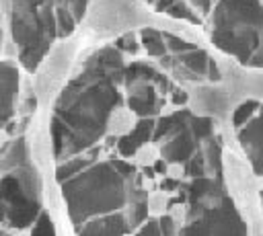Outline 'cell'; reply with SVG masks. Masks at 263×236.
<instances>
[{
  "label": "cell",
  "instance_id": "obj_1",
  "mask_svg": "<svg viewBox=\"0 0 263 236\" xmlns=\"http://www.w3.org/2000/svg\"><path fill=\"white\" fill-rule=\"evenodd\" d=\"M125 64L111 43L80 51L72 76L47 111L55 162L103 142L109 113L123 105Z\"/></svg>",
  "mask_w": 263,
  "mask_h": 236
},
{
  "label": "cell",
  "instance_id": "obj_2",
  "mask_svg": "<svg viewBox=\"0 0 263 236\" xmlns=\"http://www.w3.org/2000/svg\"><path fill=\"white\" fill-rule=\"evenodd\" d=\"M205 33L212 51L263 68V8L255 0H214Z\"/></svg>",
  "mask_w": 263,
  "mask_h": 236
},
{
  "label": "cell",
  "instance_id": "obj_3",
  "mask_svg": "<svg viewBox=\"0 0 263 236\" xmlns=\"http://www.w3.org/2000/svg\"><path fill=\"white\" fill-rule=\"evenodd\" d=\"M109 156L92 162L80 174L60 185L72 230L92 218L125 209L127 179L119 174Z\"/></svg>",
  "mask_w": 263,
  "mask_h": 236
},
{
  "label": "cell",
  "instance_id": "obj_4",
  "mask_svg": "<svg viewBox=\"0 0 263 236\" xmlns=\"http://www.w3.org/2000/svg\"><path fill=\"white\" fill-rule=\"evenodd\" d=\"M4 27L18 51V66L33 74L60 39L55 0H0Z\"/></svg>",
  "mask_w": 263,
  "mask_h": 236
},
{
  "label": "cell",
  "instance_id": "obj_5",
  "mask_svg": "<svg viewBox=\"0 0 263 236\" xmlns=\"http://www.w3.org/2000/svg\"><path fill=\"white\" fill-rule=\"evenodd\" d=\"M220 179L226 195L247 224L263 220V176L255 172L253 164L240 150L224 148Z\"/></svg>",
  "mask_w": 263,
  "mask_h": 236
},
{
  "label": "cell",
  "instance_id": "obj_6",
  "mask_svg": "<svg viewBox=\"0 0 263 236\" xmlns=\"http://www.w3.org/2000/svg\"><path fill=\"white\" fill-rule=\"evenodd\" d=\"M80 49H82V41H80V35L76 33L72 37L58 39L55 45L49 49V53L41 60V64L33 72L39 111H45V113L49 111L55 96L66 86L68 78L72 76Z\"/></svg>",
  "mask_w": 263,
  "mask_h": 236
},
{
  "label": "cell",
  "instance_id": "obj_7",
  "mask_svg": "<svg viewBox=\"0 0 263 236\" xmlns=\"http://www.w3.org/2000/svg\"><path fill=\"white\" fill-rule=\"evenodd\" d=\"M160 70L179 86L189 88L201 82H222L216 55L208 47H191L181 53H166L156 60Z\"/></svg>",
  "mask_w": 263,
  "mask_h": 236
},
{
  "label": "cell",
  "instance_id": "obj_8",
  "mask_svg": "<svg viewBox=\"0 0 263 236\" xmlns=\"http://www.w3.org/2000/svg\"><path fill=\"white\" fill-rule=\"evenodd\" d=\"M179 236H249V224L228 197L208 209L187 207V224Z\"/></svg>",
  "mask_w": 263,
  "mask_h": 236
},
{
  "label": "cell",
  "instance_id": "obj_9",
  "mask_svg": "<svg viewBox=\"0 0 263 236\" xmlns=\"http://www.w3.org/2000/svg\"><path fill=\"white\" fill-rule=\"evenodd\" d=\"M189 101H187V109L195 115V117H203L214 121L216 125L220 123H228L234 109L242 103L240 99H236L230 88L224 82H201V84H193L187 88Z\"/></svg>",
  "mask_w": 263,
  "mask_h": 236
},
{
  "label": "cell",
  "instance_id": "obj_10",
  "mask_svg": "<svg viewBox=\"0 0 263 236\" xmlns=\"http://www.w3.org/2000/svg\"><path fill=\"white\" fill-rule=\"evenodd\" d=\"M0 205L4 207V226L10 230L33 226L43 211V203L31 199L10 172L0 179Z\"/></svg>",
  "mask_w": 263,
  "mask_h": 236
},
{
  "label": "cell",
  "instance_id": "obj_11",
  "mask_svg": "<svg viewBox=\"0 0 263 236\" xmlns=\"http://www.w3.org/2000/svg\"><path fill=\"white\" fill-rule=\"evenodd\" d=\"M121 88L123 103L140 119H156L166 105V96L152 82H123Z\"/></svg>",
  "mask_w": 263,
  "mask_h": 236
},
{
  "label": "cell",
  "instance_id": "obj_12",
  "mask_svg": "<svg viewBox=\"0 0 263 236\" xmlns=\"http://www.w3.org/2000/svg\"><path fill=\"white\" fill-rule=\"evenodd\" d=\"M21 74L23 70L16 62L0 57V127H4L16 117Z\"/></svg>",
  "mask_w": 263,
  "mask_h": 236
},
{
  "label": "cell",
  "instance_id": "obj_13",
  "mask_svg": "<svg viewBox=\"0 0 263 236\" xmlns=\"http://www.w3.org/2000/svg\"><path fill=\"white\" fill-rule=\"evenodd\" d=\"M74 236H132V230L123 211H115L80 224L74 228Z\"/></svg>",
  "mask_w": 263,
  "mask_h": 236
},
{
  "label": "cell",
  "instance_id": "obj_14",
  "mask_svg": "<svg viewBox=\"0 0 263 236\" xmlns=\"http://www.w3.org/2000/svg\"><path fill=\"white\" fill-rule=\"evenodd\" d=\"M90 0H55V18L60 39L72 37L78 33Z\"/></svg>",
  "mask_w": 263,
  "mask_h": 236
},
{
  "label": "cell",
  "instance_id": "obj_15",
  "mask_svg": "<svg viewBox=\"0 0 263 236\" xmlns=\"http://www.w3.org/2000/svg\"><path fill=\"white\" fill-rule=\"evenodd\" d=\"M154 127H156V119H140L138 125L134 127V131H132L129 135L117 140L113 154L129 160V158L134 156V152H136L142 144L154 140Z\"/></svg>",
  "mask_w": 263,
  "mask_h": 236
},
{
  "label": "cell",
  "instance_id": "obj_16",
  "mask_svg": "<svg viewBox=\"0 0 263 236\" xmlns=\"http://www.w3.org/2000/svg\"><path fill=\"white\" fill-rule=\"evenodd\" d=\"M31 162V154H29V144H27V135H18L12 137L6 146L0 148V176L8 174L12 170H16L18 166Z\"/></svg>",
  "mask_w": 263,
  "mask_h": 236
},
{
  "label": "cell",
  "instance_id": "obj_17",
  "mask_svg": "<svg viewBox=\"0 0 263 236\" xmlns=\"http://www.w3.org/2000/svg\"><path fill=\"white\" fill-rule=\"evenodd\" d=\"M138 121H140V117L123 103V105L115 107L109 113V117H107V135H111L115 140H121V137H125L134 131Z\"/></svg>",
  "mask_w": 263,
  "mask_h": 236
},
{
  "label": "cell",
  "instance_id": "obj_18",
  "mask_svg": "<svg viewBox=\"0 0 263 236\" xmlns=\"http://www.w3.org/2000/svg\"><path fill=\"white\" fill-rule=\"evenodd\" d=\"M138 37H140V45H142V55L144 57L156 62V60H160V57H164L168 53L162 31L152 29V27H144V29L138 31Z\"/></svg>",
  "mask_w": 263,
  "mask_h": 236
},
{
  "label": "cell",
  "instance_id": "obj_19",
  "mask_svg": "<svg viewBox=\"0 0 263 236\" xmlns=\"http://www.w3.org/2000/svg\"><path fill=\"white\" fill-rule=\"evenodd\" d=\"M158 158H162V152H160V146L152 140V142L142 144V146L134 152V156H132L129 160H132V164H134L138 170H142V168H150V166H154Z\"/></svg>",
  "mask_w": 263,
  "mask_h": 236
},
{
  "label": "cell",
  "instance_id": "obj_20",
  "mask_svg": "<svg viewBox=\"0 0 263 236\" xmlns=\"http://www.w3.org/2000/svg\"><path fill=\"white\" fill-rule=\"evenodd\" d=\"M111 45H113L125 60H138V57H144V55H142V45H140L138 31H134V33H125V35L113 39Z\"/></svg>",
  "mask_w": 263,
  "mask_h": 236
},
{
  "label": "cell",
  "instance_id": "obj_21",
  "mask_svg": "<svg viewBox=\"0 0 263 236\" xmlns=\"http://www.w3.org/2000/svg\"><path fill=\"white\" fill-rule=\"evenodd\" d=\"M171 205H173V197H171L168 193L160 191V189H156V191L148 193V197H146V209H148V218L158 220V218L166 215Z\"/></svg>",
  "mask_w": 263,
  "mask_h": 236
},
{
  "label": "cell",
  "instance_id": "obj_22",
  "mask_svg": "<svg viewBox=\"0 0 263 236\" xmlns=\"http://www.w3.org/2000/svg\"><path fill=\"white\" fill-rule=\"evenodd\" d=\"M33 236H58V228L49 211H41L39 218L33 222Z\"/></svg>",
  "mask_w": 263,
  "mask_h": 236
},
{
  "label": "cell",
  "instance_id": "obj_23",
  "mask_svg": "<svg viewBox=\"0 0 263 236\" xmlns=\"http://www.w3.org/2000/svg\"><path fill=\"white\" fill-rule=\"evenodd\" d=\"M187 101H189L187 88H183V86H179V84H175L173 90H171L168 96H166V103L173 105L175 109H187Z\"/></svg>",
  "mask_w": 263,
  "mask_h": 236
},
{
  "label": "cell",
  "instance_id": "obj_24",
  "mask_svg": "<svg viewBox=\"0 0 263 236\" xmlns=\"http://www.w3.org/2000/svg\"><path fill=\"white\" fill-rule=\"evenodd\" d=\"M132 236H160V228H158V220L148 218L140 228H136L132 232Z\"/></svg>",
  "mask_w": 263,
  "mask_h": 236
},
{
  "label": "cell",
  "instance_id": "obj_25",
  "mask_svg": "<svg viewBox=\"0 0 263 236\" xmlns=\"http://www.w3.org/2000/svg\"><path fill=\"white\" fill-rule=\"evenodd\" d=\"M164 176L177 179V181H187V166L183 162H166V172Z\"/></svg>",
  "mask_w": 263,
  "mask_h": 236
},
{
  "label": "cell",
  "instance_id": "obj_26",
  "mask_svg": "<svg viewBox=\"0 0 263 236\" xmlns=\"http://www.w3.org/2000/svg\"><path fill=\"white\" fill-rule=\"evenodd\" d=\"M158 228H160V236H179L181 234V226H177L168 215L158 218Z\"/></svg>",
  "mask_w": 263,
  "mask_h": 236
},
{
  "label": "cell",
  "instance_id": "obj_27",
  "mask_svg": "<svg viewBox=\"0 0 263 236\" xmlns=\"http://www.w3.org/2000/svg\"><path fill=\"white\" fill-rule=\"evenodd\" d=\"M201 16H203V21L208 18V14H210V10H212V6H214V0H187Z\"/></svg>",
  "mask_w": 263,
  "mask_h": 236
},
{
  "label": "cell",
  "instance_id": "obj_28",
  "mask_svg": "<svg viewBox=\"0 0 263 236\" xmlns=\"http://www.w3.org/2000/svg\"><path fill=\"white\" fill-rule=\"evenodd\" d=\"M249 236H263V220L249 224Z\"/></svg>",
  "mask_w": 263,
  "mask_h": 236
},
{
  "label": "cell",
  "instance_id": "obj_29",
  "mask_svg": "<svg viewBox=\"0 0 263 236\" xmlns=\"http://www.w3.org/2000/svg\"><path fill=\"white\" fill-rule=\"evenodd\" d=\"M154 168V172H156V176L160 179V176H164V172H166V160L164 158H158L156 160V164L152 166Z\"/></svg>",
  "mask_w": 263,
  "mask_h": 236
},
{
  "label": "cell",
  "instance_id": "obj_30",
  "mask_svg": "<svg viewBox=\"0 0 263 236\" xmlns=\"http://www.w3.org/2000/svg\"><path fill=\"white\" fill-rule=\"evenodd\" d=\"M12 236H33V226L16 228V230H12Z\"/></svg>",
  "mask_w": 263,
  "mask_h": 236
},
{
  "label": "cell",
  "instance_id": "obj_31",
  "mask_svg": "<svg viewBox=\"0 0 263 236\" xmlns=\"http://www.w3.org/2000/svg\"><path fill=\"white\" fill-rule=\"evenodd\" d=\"M6 37H8V33H6V27H4V23L0 21V55H2V47H4V41H6Z\"/></svg>",
  "mask_w": 263,
  "mask_h": 236
},
{
  "label": "cell",
  "instance_id": "obj_32",
  "mask_svg": "<svg viewBox=\"0 0 263 236\" xmlns=\"http://www.w3.org/2000/svg\"><path fill=\"white\" fill-rule=\"evenodd\" d=\"M0 236H12V230L8 226H0Z\"/></svg>",
  "mask_w": 263,
  "mask_h": 236
},
{
  "label": "cell",
  "instance_id": "obj_33",
  "mask_svg": "<svg viewBox=\"0 0 263 236\" xmlns=\"http://www.w3.org/2000/svg\"><path fill=\"white\" fill-rule=\"evenodd\" d=\"M140 2H144V4H146V6H150V8H152V4H154V2H156V0H140Z\"/></svg>",
  "mask_w": 263,
  "mask_h": 236
},
{
  "label": "cell",
  "instance_id": "obj_34",
  "mask_svg": "<svg viewBox=\"0 0 263 236\" xmlns=\"http://www.w3.org/2000/svg\"><path fill=\"white\" fill-rule=\"evenodd\" d=\"M0 21L4 23V16H2V6H0Z\"/></svg>",
  "mask_w": 263,
  "mask_h": 236
},
{
  "label": "cell",
  "instance_id": "obj_35",
  "mask_svg": "<svg viewBox=\"0 0 263 236\" xmlns=\"http://www.w3.org/2000/svg\"><path fill=\"white\" fill-rule=\"evenodd\" d=\"M255 2H257V4H259V6L263 8V0H255Z\"/></svg>",
  "mask_w": 263,
  "mask_h": 236
},
{
  "label": "cell",
  "instance_id": "obj_36",
  "mask_svg": "<svg viewBox=\"0 0 263 236\" xmlns=\"http://www.w3.org/2000/svg\"><path fill=\"white\" fill-rule=\"evenodd\" d=\"M0 179H2V176H0Z\"/></svg>",
  "mask_w": 263,
  "mask_h": 236
}]
</instances>
